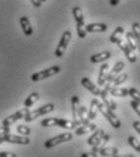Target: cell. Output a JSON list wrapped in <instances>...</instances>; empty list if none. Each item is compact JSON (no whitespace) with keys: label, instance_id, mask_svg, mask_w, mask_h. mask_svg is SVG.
I'll use <instances>...</instances> for the list:
<instances>
[{"label":"cell","instance_id":"obj_16","mask_svg":"<svg viewBox=\"0 0 140 157\" xmlns=\"http://www.w3.org/2000/svg\"><path fill=\"white\" fill-rule=\"evenodd\" d=\"M110 140V135L108 134H104L103 135V138L100 139V140H98L94 145H93V149H91V151L96 155V156H99V151H100V149L101 147H104V145L107 144V141Z\"/></svg>","mask_w":140,"mask_h":157},{"label":"cell","instance_id":"obj_9","mask_svg":"<svg viewBox=\"0 0 140 157\" xmlns=\"http://www.w3.org/2000/svg\"><path fill=\"white\" fill-rule=\"evenodd\" d=\"M80 83H82V85H83L85 89H88L94 96H99V94H100V89H99V86H96V85H95L89 78L84 77V78L80 80Z\"/></svg>","mask_w":140,"mask_h":157},{"label":"cell","instance_id":"obj_6","mask_svg":"<svg viewBox=\"0 0 140 157\" xmlns=\"http://www.w3.org/2000/svg\"><path fill=\"white\" fill-rule=\"evenodd\" d=\"M4 139L5 143H12V144H20V145H28L31 143L29 138L26 136V135H14L11 133H7L5 134L4 136H1Z\"/></svg>","mask_w":140,"mask_h":157},{"label":"cell","instance_id":"obj_11","mask_svg":"<svg viewBox=\"0 0 140 157\" xmlns=\"http://www.w3.org/2000/svg\"><path fill=\"white\" fill-rule=\"evenodd\" d=\"M20 25H21V28H22L23 33H25L27 37H29V36L33 34V28H32V25H31L28 17L22 16V17L20 18Z\"/></svg>","mask_w":140,"mask_h":157},{"label":"cell","instance_id":"obj_42","mask_svg":"<svg viewBox=\"0 0 140 157\" xmlns=\"http://www.w3.org/2000/svg\"><path fill=\"white\" fill-rule=\"evenodd\" d=\"M2 143H5V141H4V139H2V138H1V136H0V145H1V144H2Z\"/></svg>","mask_w":140,"mask_h":157},{"label":"cell","instance_id":"obj_18","mask_svg":"<svg viewBox=\"0 0 140 157\" xmlns=\"http://www.w3.org/2000/svg\"><path fill=\"white\" fill-rule=\"evenodd\" d=\"M108 70H110V66L107 63H104L100 68V73H99V77H98V84L100 86H103L106 83V78H107V75H108Z\"/></svg>","mask_w":140,"mask_h":157},{"label":"cell","instance_id":"obj_13","mask_svg":"<svg viewBox=\"0 0 140 157\" xmlns=\"http://www.w3.org/2000/svg\"><path fill=\"white\" fill-rule=\"evenodd\" d=\"M87 33H95V32H106L107 25L105 23H89L85 26Z\"/></svg>","mask_w":140,"mask_h":157},{"label":"cell","instance_id":"obj_17","mask_svg":"<svg viewBox=\"0 0 140 157\" xmlns=\"http://www.w3.org/2000/svg\"><path fill=\"white\" fill-rule=\"evenodd\" d=\"M110 57H111V52H110V51H103V52L91 55L90 61H91L93 63H99V62H104L106 60H108Z\"/></svg>","mask_w":140,"mask_h":157},{"label":"cell","instance_id":"obj_34","mask_svg":"<svg viewBox=\"0 0 140 157\" xmlns=\"http://www.w3.org/2000/svg\"><path fill=\"white\" fill-rule=\"evenodd\" d=\"M128 143H129V145H130L135 151H138V152L140 154V143L137 138H134V136H129V138H128Z\"/></svg>","mask_w":140,"mask_h":157},{"label":"cell","instance_id":"obj_4","mask_svg":"<svg viewBox=\"0 0 140 157\" xmlns=\"http://www.w3.org/2000/svg\"><path fill=\"white\" fill-rule=\"evenodd\" d=\"M73 138V134L72 133H64V134H59L51 139H49L48 141H45L44 146L45 149H52L55 147L56 145H60L61 143H66V141H70Z\"/></svg>","mask_w":140,"mask_h":157},{"label":"cell","instance_id":"obj_38","mask_svg":"<svg viewBox=\"0 0 140 157\" xmlns=\"http://www.w3.org/2000/svg\"><path fill=\"white\" fill-rule=\"evenodd\" d=\"M133 128L140 134V122L139 121H134V122H133Z\"/></svg>","mask_w":140,"mask_h":157},{"label":"cell","instance_id":"obj_5","mask_svg":"<svg viewBox=\"0 0 140 157\" xmlns=\"http://www.w3.org/2000/svg\"><path fill=\"white\" fill-rule=\"evenodd\" d=\"M71 38H72V33L70 31L64 32V34H62V37L60 39V43H59V45H57V48L55 50V56L56 57H62L64 56V54H65V51H66V49H67V46L70 44Z\"/></svg>","mask_w":140,"mask_h":157},{"label":"cell","instance_id":"obj_31","mask_svg":"<svg viewBox=\"0 0 140 157\" xmlns=\"http://www.w3.org/2000/svg\"><path fill=\"white\" fill-rule=\"evenodd\" d=\"M127 79H128V75L127 73H123V75H119L118 77H116V78L113 79L112 80V84H113V86H118L122 83H124Z\"/></svg>","mask_w":140,"mask_h":157},{"label":"cell","instance_id":"obj_40","mask_svg":"<svg viewBox=\"0 0 140 157\" xmlns=\"http://www.w3.org/2000/svg\"><path fill=\"white\" fill-rule=\"evenodd\" d=\"M80 156L82 157H95L96 155H95L93 151H90V152H84V154H82Z\"/></svg>","mask_w":140,"mask_h":157},{"label":"cell","instance_id":"obj_15","mask_svg":"<svg viewBox=\"0 0 140 157\" xmlns=\"http://www.w3.org/2000/svg\"><path fill=\"white\" fill-rule=\"evenodd\" d=\"M77 125H80V123L74 121H68V119H62V118H57V123H56V127L65 128V129H74Z\"/></svg>","mask_w":140,"mask_h":157},{"label":"cell","instance_id":"obj_2","mask_svg":"<svg viewBox=\"0 0 140 157\" xmlns=\"http://www.w3.org/2000/svg\"><path fill=\"white\" fill-rule=\"evenodd\" d=\"M54 110H55V105H54V104H46V105H44V106L37 109V110L32 111V112H28V113L25 116L23 119H25L26 122H32V121H34L35 118H38L39 116H44V115H46V113H50V112H52Z\"/></svg>","mask_w":140,"mask_h":157},{"label":"cell","instance_id":"obj_37","mask_svg":"<svg viewBox=\"0 0 140 157\" xmlns=\"http://www.w3.org/2000/svg\"><path fill=\"white\" fill-rule=\"evenodd\" d=\"M0 157H16L14 152H6V151H0Z\"/></svg>","mask_w":140,"mask_h":157},{"label":"cell","instance_id":"obj_25","mask_svg":"<svg viewBox=\"0 0 140 157\" xmlns=\"http://www.w3.org/2000/svg\"><path fill=\"white\" fill-rule=\"evenodd\" d=\"M98 106H96V99H93L90 101V107H89V111H88V118L90 121L95 119L96 115H98Z\"/></svg>","mask_w":140,"mask_h":157},{"label":"cell","instance_id":"obj_35","mask_svg":"<svg viewBox=\"0 0 140 157\" xmlns=\"http://www.w3.org/2000/svg\"><path fill=\"white\" fill-rule=\"evenodd\" d=\"M130 106H132V109H133V110L140 116V104L139 102L135 101V100H132V101H130Z\"/></svg>","mask_w":140,"mask_h":157},{"label":"cell","instance_id":"obj_32","mask_svg":"<svg viewBox=\"0 0 140 157\" xmlns=\"http://www.w3.org/2000/svg\"><path fill=\"white\" fill-rule=\"evenodd\" d=\"M77 33H78V37L79 38H85L87 36V31H85V26H84V22H79L77 23Z\"/></svg>","mask_w":140,"mask_h":157},{"label":"cell","instance_id":"obj_1","mask_svg":"<svg viewBox=\"0 0 140 157\" xmlns=\"http://www.w3.org/2000/svg\"><path fill=\"white\" fill-rule=\"evenodd\" d=\"M96 106H98V111L110 122V124H111L113 128H116V129H119V128H121V125H122V124H121V121H119V119L117 118V116L113 113V110L106 107L105 105H104L103 102H100L99 100H96Z\"/></svg>","mask_w":140,"mask_h":157},{"label":"cell","instance_id":"obj_14","mask_svg":"<svg viewBox=\"0 0 140 157\" xmlns=\"http://www.w3.org/2000/svg\"><path fill=\"white\" fill-rule=\"evenodd\" d=\"M96 128L98 127H96L95 123H88V124H83L79 128H77L74 133H76V135H84L87 133H93Z\"/></svg>","mask_w":140,"mask_h":157},{"label":"cell","instance_id":"obj_12","mask_svg":"<svg viewBox=\"0 0 140 157\" xmlns=\"http://www.w3.org/2000/svg\"><path fill=\"white\" fill-rule=\"evenodd\" d=\"M71 106H72V117H73V121L74 122H78L80 123V121L78 119V110H79V98L77 95L72 96V100H71ZM82 124V123H80Z\"/></svg>","mask_w":140,"mask_h":157},{"label":"cell","instance_id":"obj_43","mask_svg":"<svg viewBox=\"0 0 140 157\" xmlns=\"http://www.w3.org/2000/svg\"><path fill=\"white\" fill-rule=\"evenodd\" d=\"M40 1H41V2H45V1H46V0H40Z\"/></svg>","mask_w":140,"mask_h":157},{"label":"cell","instance_id":"obj_19","mask_svg":"<svg viewBox=\"0 0 140 157\" xmlns=\"http://www.w3.org/2000/svg\"><path fill=\"white\" fill-rule=\"evenodd\" d=\"M108 94L111 96H117V98H126L128 96V89H124V88H118V86H115V88H110L108 90Z\"/></svg>","mask_w":140,"mask_h":157},{"label":"cell","instance_id":"obj_24","mask_svg":"<svg viewBox=\"0 0 140 157\" xmlns=\"http://www.w3.org/2000/svg\"><path fill=\"white\" fill-rule=\"evenodd\" d=\"M132 33L134 36L135 43H137V49L140 51V25L138 22L132 25Z\"/></svg>","mask_w":140,"mask_h":157},{"label":"cell","instance_id":"obj_26","mask_svg":"<svg viewBox=\"0 0 140 157\" xmlns=\"http://www.w3.org/2000/svg\"><path fill=\"white\" fill-rule=\"evenodd\" d=\"M39 100V94L38 93H32L26 100H25V107H31V106H33L35 102Z\"/></svg>","mask_w":140,"mask_h":157},{"label":"cell","instance_id":"obj_27","mask_svg":"<svg viewBox=\"0 0 140 157\" xmlns=\"http://www.w3.org/2000/svg\"><path fill=\"white\" fill-rule=\"evenodd\" d=\"M72 12H73V17H74V20H76V23L84 22V15H83V12H82V9H80V7H78V6L73 7Z\"/></svg>","mask_w":140,"mask_h":157},{"label":"cell","instance_id":"obj_20","mask_svg":"<svg viewBox=\"0 0 140 157\" xmlns=\"http://www.w3.org/2000/svg\"><path fill=\"white\" fill-rule=\"evenodd\" d=\"M123 34H124V28L123 27H121V26H118L115 31H113V33L111 34V37H110V41L111 43H118L119 40L123 39Z\"/></svg>","mask_w":140,"mask_h":157},{"label":"cell","instance_id":"obj_39","mask_svg":"<svg viewBox=\"0 0 140 157\" xmlns=\"http://www.w3.org/2000/svg\"><path fill=\"white\" fill-rule=\"evenodd\" d=\"M29 1L33 4V6L37 7V9H38V7H40V5H41V1H40V0H29Z\"/></svg>","mask_w":140,"mask_h":157},{"label":"cell","instance_id":"obj_33","mask_svg":"<svg viewBox=\"0 0 140 157\" xmlns=\"http://www.w3.org/2000/svg\"><path fill=\"white\" fill-rule=\"evenodd\" d=\"M16 129H17V133H18V134H21V135H26V136L29 135L31 132H32L31 128L27 127V125H25V124H20V125H17Z\"/></svg>","mask_w":140,"mask_h":157},{"label":"cell","instance_id":"obj_28","mask_svg":"<svg viewBox=\"0 0 140 157\" xmlns=\"http://www.w3.org/2000/svg\"><path fill=\"white\" fill-rule=\"evenodd\" d=\"M126 39H127V44L129 45V48L134 51V50L137 49V43H135V39H134L133 33H132V32H128V33L126 34Z\"/></svg>","mask_w":140,"mask_h":157},{"label":"cell","instance_id":"obj_41","mask_svg":"<svg viewBox=\"0 0 140 157\" xmlns=\"http://www.w3.org/2000/svg\"><path fill=\"white\" fill-rule=\"evenodd\" d=\"M121 2V0H110V4L112 5V6H116V5H118Z\"/></svg>","mask_w":140,"mask_h":157},{"label":"cell","instance_id":"obj_22","mask_svg":"<svg viewBox=\"0 0 140 157\" xmlns=\"http://www.w3.org/2000/svg\"><path fill=\"white\" fill-rule=\"evenodd\" d=\"M118 149L117 147H101L99 151V156H118Z\"/></svg>","mask_w":140,"mask_h":157},{"label":"cell","instance_id":"obj_7","mask_svg":"<svg viewBox=\"0 0 140 157\" xmlns=\"http://www.w3.org/2000/svg\"><path fill=\"white\" fill-rule=\"evenodd\" d=\"M28 112H29V111H28V107H25V109H22V110H20V111H17V112H15V113L7 116L5 119H2V123H1V124H2V125H7V127H10V125H12L16 121L25 118V116H26Z\"/></svg>","mask_w":140,"mask_h":157},{"label":"cell","instance_id":"obj_23","mask_svg":"<svg viewBox=\"0 0 140 157\" xmlns=\"http://www.w3.org/2000/svg\"><path fill=\"white\" fill-rule=\"evenodd\" d=\"M78 119L80 121L82 124H88V123H90V119L88 118V111H87L85 106H79V110H78Z\"/></svg>","mask_w":140,"mask_h":157},{"label":"cell","instance_id":"obj_21","mask_svg":"<svg viewBox=\"0 0 140 157\" xmlns=\"http://www.w3.org/2000/svg\"><path fill=\"white\" fill-rule=\"evenodd\" d=\"M105 134V132L103 130V129H95L94 132H93V135H90V138L87 140V143H88V145H90V146H93L98 140H100L101 138H103V135Z\"/></svg>","mask_w":140,"mask_h":157},{"label":"cell","instance_id":"obj_10","mask_svg":"<svg viewBox=\"0 0 140 157\" xmlns=\"http://www.w3.org/2000/svg\"><path fill=\"white\" fill-rule=\"evenodd\" d=\"M126 66H124V63L122 62V61H119V62H117L115 66H113V68L111 70V72L107 75V78H106V82H110V83H112V80L117 77V75L121 72V71H123V68H124Z\"/></svg>","mask_w":140,"mask_h":157},{"label":"cell","instance_id":"obj_8","mask_svg":"<svg viewBox=\"0 0 140 157\" xmlns=\"http://www.w3.org/2000/svg\"><path fill=\"white\" fill-rule=\"evenodd\" d=\"M117 44H118L119 49L124 52V55H126V57L129 60V62H135V61H137V56L134 55V51L129 48V45H128L127 43H123V40H119Z\"/></svg>","mask_w":140,"mask_h":157},{"label":"cell","instance_id":"obj_36","mask_svg":"<svg viewBox=\"0 0 140 157\" xmlns=\"http://www.w3.org/2000/svg\"><path fill=\"white\" fill-rule=\"evenodd\" d=\"M7 133H11V129H10V127H7V125H0V136H4L5 134H7Z\"/></svg>","mask_w":140,"mask_h":157},{"label":"cell","instance_id":"obj_30","mask_svg":"<svg viewBox=\"0 0 140 157\" xmlns=\"http://www.w3.org/2000/svg\"><path fill=\"white\" fill-rule=\"evenodd\" d=\"M128 95L129 96H132V99L133 100H135V101H138L140 104V91L138 89H135V88H129L128 89Z\"/></svg>","mask_w":140,"mask_h":157},{"label":"cell","instance_id":"obj_3","mask_svg":"<svg viewBox=\"0 0 140 157\" xmlns=\"http://www.w3.org/2000/svg\"><path fill=\"white\" fill-rule=\"evenodd\" d=\"M60 71H61V67L60 66H52V67H49V68H46L44 71L33 73L31 79L33 82H39V80H43V79H46L49 78V77H52V76L57 75Z\"/></svg>","mask_w":140,"mask_h":157},{"label":"cell","instance_id":"obj_29","mask_svg":"<svg viewBox=\"0 0 140 157\" xmlns=\"http://www.w3.org/2000/svg\"><path fill=\"white\" fill-rule=\"evenodd\" d=\"M56 123H57V117L45 118V119L41 121L40 125H43V127H54V125H56Z\"/></svg>","mask_w":140,"mask_h":157}]
</instances>
